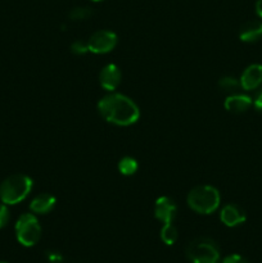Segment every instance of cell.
<instances>
[{
	"instance_id": "obj_3",
	"label": "cell",
	"mask_w": 262,
	"mask_h": 263,
	"mask_svg": "<svg viewBox=\"0 0 262 263\" xmlns=\"http://www.w3.org/2000/svg\"><path fill=\"white\" fill-rule=\"evenodd\" d=\"M190 210L199 215H211L220 207L221 197L218 190L211 185H198L193 187L186 197Z\"/></svg>"
},
{
	"instance_id": "obj_11",
	"label": "cell",
	"mask_w": 262,
	"mask_h": 263,
	"mask_svg": "<svg viewBox=\"0 0 262 263\" xmlns=\"http://www.w3.org/2000/svg\"><path fill=\"white\" fill-rule=\"evenodd\" d=\"M253 104V99L246 94H240V92H235V94H230L225 99V109L230 113H244L249 109Z\"/></svg>"
},
{
	"instance_id": "obj_18",
	"label": "cell",
	"mask_w": 262,
	"mask_h": 263,
	"mask_svg": "<svg viewBox=\"0 0 262 263\" xmlns=\"http://www.w3.org/2000/svg\"><path fill=\"white\" fill-rule=\"evenodd\" d=\"M71 51L76 55H84L85 53L89 51V46H87V41L76 40L71 44Z\"/></svg>"
},
{
	"instance_id": "obj_1",
	"label": "cell",
	"mask_w": 262,
	"mask_h": 263,
	"mask_svg": "<svg viewBox=\"0 0 262 263\" xmlns=\"http://www.w3.org/2000/svg\"><path fill=\"white\" fill-rule=\"evenodd\" d=\"M98 112L103 120L116 126H131L138 122L140 109L131 98L110 92L98 102Z\"/></svg>"
},
{
	"instance_id": "obj_24",
	"label": "cell",
	"mask_w": 262,
	"mask_h": 263,
	"mask_svg": "<svg viewBox=\"0 0 262 263\" xmlns=\"http://www.w3.org/2000/svg\"><path fill=\"white\" fill-rule=\"evenodd\" d=\"M91 2H95V3H98V2H103V0H91Z\"/></svg>"
},
{
	"instance_id": "obj_25",
	"label": "cell",
	"mask_w": 262,
	"mask_h": 263,
	"mask_svg": "<svg viewBox=\"0 0 262 263\" xmlns=\"http://www.w3.org/2000/svg\"><path fill=\"white\" fill-rule=\"evenodd\" d=\"M0 263H7V262H0Z\"/></svg>"
},
{
	"instance_id": "obj_6",
	"label": "cell",
	"mask_w": 262,
	"mask_h": 263,
	"mask_svg": "<svg viewBox=\"0 0 262 263\" xmlns=\"http://www.w3.org/2000/svg\"><path fill=\"white\" fill-rule=\"evenodd\" d=\"M117 45V35L110 30L95 31L87 40L89 51L94 54H107Z\"/></svg>"
},
{
	"instance_id": "obj_16",
	"label": "cell",
	"mask_w": 262,
	"mask_h": 263,
	"mask_svg": "<svg viewBox=\"0 0 262 263\" xmlns=\"http://www.w3.org/2000/svg\"><path fill=\"white\" fill-rule=\"evenodd\" d=\"M218 87H220L222 91L230 94H235V92L239 91L240 87V81H239L236 77L233 76H223L218 80Z\"/></svg>"
},
{
	"instance_id": "obj_8",
	"label": "cell",
	"mask_w": 262,
	"mask_h": 263,
	"mask_svg": "<svg viewBox=\"0 0 262 263\" xmlns=\"http://www.w3.org/2000/svg\"><path fill=\"white\" fill-rule=\"evenodd\" d=\"M220 220L228 228H236V226L241 225L246 222L247 215L246 211L238 204L234 203H229V204L223 205L220 211Z\"/></svg>"
},
{
	"instance_id": "obj_23",
	"label": "cell",
	"mask_w": 262,
	"mask_h": 263,
	"mask_svg": "<svg viewBox=\"0 0 262 263\" xmlns=\"http://www.w3.org/2000/svg\"><path fill=\"white\" fill-rule=\"evenodd\" d=\"M256 13L259 18H262V0H256Z\"/></svg>"
},
{
	"instance_id": "obj_12",
	"label": "cell",
	"mask_w": 262,
	"mask_h": 263,
	"mask_svg": "<svg viewBox=\"0 0 262 263\" xmlns=\"http://www.w3.org/2000/svg\"><path fill=\"white\" fill-rule=\"evenodd\" d=\"M239 39L243 43L253 44L262 39V22L258 20H252L244 23L239 30Z\"/></svg>"
},
{
	"instance_id": "obj_14",
	"label": "cell",
	"mask_w": 262,
	"mask_h": 263,
	"mask_svg": "<svg viewBox=\"0 0 262 263\" xmlns=\"http://www.w3.org/2000/svg\"><path fill=\"white\" fill-rule=\"evenodd\" d=\"M159 236H161V240L166 246H174L177 241V238H179V231L175 228L174 223H163Z\"/></svg>"
},
{
	"instance_id": "obj_15",
	"label": "cell",
	"mask_w": 262,
	"mask_h": 263,
	"mask_svg": "<svg viewBox=\"0 0 262 263\" xmlns=\"http://www.w3.org/2000/svg\"><path fill=\"white\" fill-rule=\"evenodd\" d=\"M117 167L121 175H123V176H133L138 171L139 164L138 161L133 158V157H123V158L120 159Z\"/></svg>"
},
{
	"instance_id": "obj_22",
	"label": "cell",
	"mask_w": 262,
	"mask_h": 263,
	"mask_svg": "<svg viewBox=\"0 0 262 263\" xmlns=\"http://www.w3.org/2000/svg\"><path fill=\"white\" fill-rule=\"evenodd\" d=\"M253 105L254 108H256L257 112L262 113V89L259 90V91L256 94V97H254Z\"/></svg>"
},
{
	"instance_id": "obj_5",
	"label": "cell",
	"mask_w": 262,
	"mask_h": 263,
	"mask_svg": "<svg viewBox=\"0 0 262 263\" xmlns=\"http://www.w3.org/2000/svg\"><path fill=\"white\" fill-rule=\"evenodd\" d=\"M15 236L23 247H33L41 238V226L33 213H23L15 222Z\"/></svg>"
},
{
	"instance_id": "obj_7",
	"label": "cell",
	"mask_w": 262,
	"mask_h": 263,
	"mask_svg": "<svg viewBox=\"0 0 262 263\" xmlns=\"http://www.w3.org/2000/svg\"><path fill=\"white\" fill-rule=\"evenodd\" d=\"M177 215V205L171 198L159 197L154 204V216L162 223H172Z\"/></svg>"
},
{
	"instance_id": "obj_9",
	"label": "cell",
	"mask_w": 262,
	"mask_h": 263,
	"mask_svg": "<svg viewBox=\"0 0 262 263\" xmlns=\"http://www.w3.org/2000/svg\"><path fill=\"white\" fill-rule=\"evenodd\" d=\"M121 80H122L121 69L118 68V66H116L113 63H109L103 67L99 73L100 86L109 92H113L120 86Z\"/></svg>"
},
{
	"instance_id": "obj_10",
	"label": "cell",
	"mask_w": 262,
	"mask_h": 263,
	"mask_svg": "<svg viewBox=\"0 0 262 263\" xmlns=\"http://www.w3.org/2000/svg\"><path fill=\"white\" fill-rule=\"evenodd\" d=\"M240 87L246 91H252L261 86L262 84V66L261 64H251L241 73Z\"/></svg>"
},
{
	"instance_id": "obj_4",
	"label": "cell",
	"mask_w": 262,
	"mask_h": 263,
	"mask_svg": "<svg viewBox=\"0 0 262 263\" xmlns=\"http://www.w3.org/2000/svg\"><path fill=\"white\" fill-rule=\"evenodd\" d=\"M186 258L190 263H218L220 248L212 239H194L186 247Z\"/></svg>"
},
{
	"instance_id": "obj_19",
	"label": "cell",
	"mask_w": 262,
	"mask_h": 263,
	"mask_svg": "<svg viewBox=\"0 0 262 263\" xmlns=\"http://www.w3.org/2000/svg\"><path fill=\"white\" fill-rule=\"evenodd\" d=\"M9 220H10L9 210H8L7 204L2 203V204H0V229L5 228V226L8 225V222H9Z\"/></svg>"
},
{
	"instance_id": "obj_21",
	"label": "cell",
	"mask_w": 262,
	"mask_h": 263,
	"mask_svg": "<svg viewBox=\"0 0 262 263\" xmlns=\"http://www.w3.org/2000/svg\"><path fill=\"white\" fill-rule=\"evenodd\" d=\"M221 263H249L240 254H230V256H226L225 258L222 259Z\"/></svg>"
},
{
	"instance_id": "obj_2",
	"label": "cell",
	"mask_w": 262,
	"mask_h": 263,
	"mask_svg": "<svg viewBox=\"0 0 262 263\" xmlns=\"http://www.w3.org/2000/svg\"><path fill=\"white\" fill-rule=\"evenodd\" d=\"M32 186V179L27 175H12L0 185V200L7 205L18 204L28 197Z\"/></svg>"
},
{
	"instance_id": "obj_20",
	"label": "cell",
	"mask_w": 262,
	"mask_h": 263,
	"mask_svg": "<svg viewBox=\"0 0 262 263\" xmlns=\"http://www.w3.org/2000/svg\"><path fill=\"white\" fill-rule=\"evenodd\" d=\"M46 259L49 263H63L64 258L59 252L55 251H49L46 252Z\"/></svg>"
},
{
	"instance_id": "obj_17",
	"label": "cell",
	"mask_w": 262,
	"mask_h": 263,
	"mask_svg": "<svg viewBox=\"0 0 262 263\" xmlns=\"http://www.w3.org/2000/svg\"><path fill=\"white\" fill-rule=\"evenodd\" d=\"M92 15V9L89 7H74L69 12L68 17L71 21H85Z\"/></svg>"
},
{
	"instance_id": "obj_13",
	"label": "cell",
	"mask_w": 262,
	"mask_h": 263,
	"mask_svg": "<svg viewBox=\"0 0 262 263\" xmlns=\"http://www.w3.org/2000/svg\"><path fill=\"white\" fill-rule=\"evenodd\" d=\"M55 204L57 199L54 195L49 194V193H41L31 200L30 210L35 215H46V213L53 211Z\"/></svg>"
}]
</instances>
